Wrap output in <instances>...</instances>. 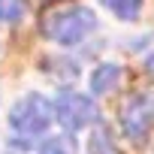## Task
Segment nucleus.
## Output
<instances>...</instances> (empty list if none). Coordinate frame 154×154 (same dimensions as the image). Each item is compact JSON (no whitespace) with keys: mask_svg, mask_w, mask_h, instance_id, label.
Instances as JSON below:
<instances>
[{"mask_svg":"<svg viewBox=\"0 0 154 154\" xmlns=\"http://www.w3.org/2000/svg\"><path fill=\"white\" fill-rule=\"evenodd\" d=\"M97 27V18L91 9L79 6V3H57L51 9L42 12L39 30L45 39L57 42V45H75L82 42L91 30Z\"/></svg>","mask_w":154,"mask_h":154,"instance_id":"obj_1","label":"nucleus"},{"mask_svg":"<svg viewBox=\"0 0 154 154\" xmlns=\"http://www.w3.org/2000/svg\"><path fill=\"white\" fill-rule=\"evenodd\" d=\"M51 109H54V118L60 121V127H66V130H85L97 121L94 100L79 91H60L57 100L51 103Z\"/></svg>","mask_w":154,"mask_h":154,"instance_id":"obj_3","label":"nucleus"},{"mask_svg":"<svg viewBox=\"0 0 154 154\" xmlns=\"http://www.w3.org/2000/svg\"><path fill=\"white\" fill-rule=\"evenodd\" d=\"M24 15V3L21 0H0V24H15Z\"/></svg>","mask_w":154,"mask_h":154,"instance_id":"obj_7","label":"nucleus"},{"mask_svg":"<svg viewBox=\"0 0 154 154\" xmlns=\"http://www.w3.org/2000/svg\"><path fill=\"white\" fill-rule=\"evenodd\" d=\"M121 127L130 139L142 142L151 127H154V97L151 94H142V97H133L127 106H124V115H121Z\"/></svg>","mask_w":154,"mask_h":154,"instance_id":"obj_4","label":"nucleus"},{"mask_svg":"<svg viewBox=\"0 0 154 154\" xmlns=\"http://www.w3.org/2000/svg\"><path fill=\"white\" fill-rule=\"evenodd\" d=\"M148 72H151V75H154V54H151V57H148Z\"/></svg>","mask_w":154,"mask_h":154,"instance_id":"obj_9","label":"nucleus"},{"mask_svg":"<svg viewBox=\"0 0 154 154\" xmlns=\"http://www.w3.org/2000/svg\"><path fill=\"white\" fill-rule=\"evenodd\" d=\"M51 121H54V109H51V103H48L42 94H27V97H21V100L12 106V112H9V127H12L15 133H21V136H36V133H42Z\"/></svg>","mask_w":154,"mask_h":154,"instance_id":"obj_2","label":"nucleus"},{"mask_svg":"<svg viewBox=\"0 0 154 154\" xmlns=\"http://www.w3.org/2000/svg\"><path fill=\"white\" fill-rule=\"evenodd\" d=\"M39 154H75V142L69 136H54L39 148Z\"/></svg>","mask_w":154,"mask_h":154,"instance_id":"obj_8","label":"nucleus"},{"mask_svg":"<svg viewBox=\"0 0 154 154\" xmlns=\"http://www.w3.org/2000/svg\"><path fill=\"white\" fill-rule=\"evenodd\" d=\"M118 82H121V69H118L115 63H103V66H97L94 75H91V91L106 94V91H115Z\"/></svg>","mask_w":154,"mask_h":154,"instance_id":"obj_5","label":"nucleus"},{"mask_svg":"<svg viewBox=\"0 0 154 154\" xmlns=\"http://www.w3.org/2000/svg\"><path fill=\"white\" fill-rule=\"evenodd\" d=\"M100 3H103L115 18H121V21H133V18H139V12H142V0H100Z\"/></svg>","mask_w":154,"mask_h":154,"instance_id":"obj_6","label":"nucleus"}]
</instances>
